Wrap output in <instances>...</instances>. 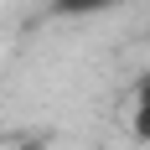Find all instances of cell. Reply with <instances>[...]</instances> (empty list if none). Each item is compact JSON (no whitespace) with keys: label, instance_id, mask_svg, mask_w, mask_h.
<instances>
[{"label":"cell","instance_id":"obj_1","mask_svg":"<svg viewBox=\"0 0 150 150\" xmlns=\"http://www.w3.org/2000/svg\"><path fill=\"white\" fill-rule=\"evenodd\" d=\"M129 135L140 145H150V73L135 83V114H129Z\"/></svg>","mask_w":150,"mask_h":150},{"label":"cell","instance_id":"obj_2","mask_svg":"<svg viewBox=\"0 0 150 150\" xmlns=\"http://www.w3.org/2000/svg\"><path fill=\"white\" fill-rule=\"evenodd\" d=\"M119 0H52V11L67 16V21H78V16H98V11H114Z\"/></svg>","mask_w":150,"mask_h":150}]
</instances>
